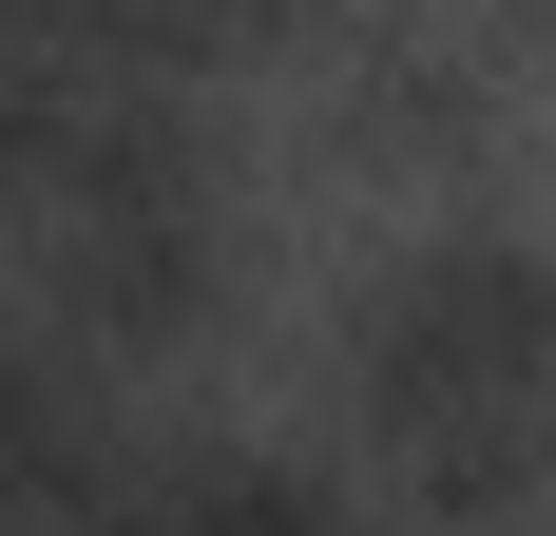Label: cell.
Segmentation results:
<instances>
[{"label":"cell","mask_w":556,"mask_h":536,"mask_svg":"<svg viewBox=\"0 0 556 536\" xmlns=\"http://www.w3.org/2000/svg\"><path fill=\"white\" fill-rule=\"evenodd\" d=\"M327 383L345 422H365V460L403 480V518H538V480H518V403L556 383V230L518 212H442L403 230V250L345 268L327 307Z\"/></svg>","instance_id":"cell-1"},{"label":"cell","mask_w":556,"mask_h":536,"mask_svg":"<svg viewBox=\"0 0 556 536\" xmlns=\"http://www.w3.org/2000/svg\"><path fill=\"white\" fill-rule=\"evenodd\" d=\"M115 480V365H77L39 307H0V536H58Z\"/></svg>","instance_id":"cell-2"},{"label":"cell","mask_w":556,"mask_h":536,"mask_svg":"<svg viewBox=\"0 0 556 536\" xmlns=\"http://www.w3.org/2000/svg\"><path fill=\"white\" fill-rule=\"evenodd\" d=\"M460 115H480V58H460V39H345V135H403V154H442Z\"/></svg>","instance_id":"cell-3"}]
</instances>
